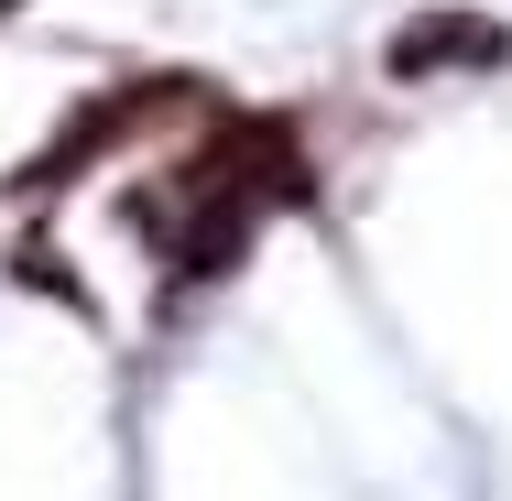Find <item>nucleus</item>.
I'll return each instance as SVG.
<instances>
[{"label": "nucleus", "instance_id": "obj_1", "mask_svg": "<svg viewBox=\"0 0 512 501\" xmlns=\"http://www.w3.org/2000/svg\"><path fill=\"white\" fill-rule=\"evenodd\" d=\"M447 55H502V33L491 22H425V33H393V77H425V66H447Z\"/></svg>", "mask_w": 512, "mask_h": 501}, {"label": "nucleus", "instance_id": "obj_2", "mask_svg": "<svg viewBox=\"0 0 512 501\" xmlns=\"http://www.w3.org/2000/svg\"><path fill=\"white\" fill-rule=\"evenodd\" d=\"M0 11H11V0H0Z\"/></svg>", "mask_w": 512, "mask_h": 501}]
</instances>
